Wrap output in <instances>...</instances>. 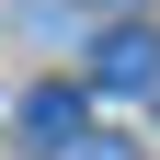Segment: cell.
Returning a JSON list of instances; mask_svg holds the SVG:
<instances>
[{"instance_id": "6da1fadb", "label": "cell", "mask_w": 160, "mask_h": 160, "mask_svg": "<svg viewBox=\"0 0 160 160\" xmlns=\"http://www.w3.org/2000/svg\"><path fill=\"white\" fill-rule=\"evenodd\" d=\"M12 126H23V149H46V160H69L80 137H92V103H80L69 80H34L23 103H12Z\"/></svg>"}, {"instance_id": "7a4b0ae2", "label": "cell", "mask_w": 160, "mask_h": 160, "mask_svg": "<svg viewBox=\"0 0 160 160\" xmlns=\"http://www.w3.org/2000/svg\"><path fill=\"white\" fill-rule=\"evenodd\" d=\"M92 80H103V92H160V34H149V23H103Z\"/></svg>"}, {"instance_id": "3957f363", "label": "cell", "mask_w": 160, "mask_h": 160, "mask_svg": "<svg viewBox=\"0 0 160 160\" xmlns=\"http://www.w3.org/2000/svg\"><path fill=\"white\" fill-rule=\"evenodd\" d=\"M69 160H126V149H114V137H80V149H69Z\"/></svg>"}]
</instances>
